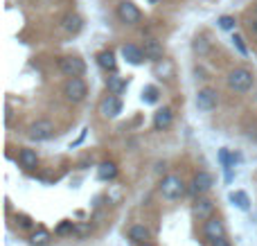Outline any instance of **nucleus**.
<instances>
[{"label":"nucleus","instance_id":"1","mask_svg":"<svg viewBox=\"0 0 257 246\" xmlns=\"http://www.w3.org/2000/svg\"><path fill=\"white\" fill-rule=\"evenodd\" d=\"M253 72L248 70V68H232L230 72H228V86H230L235 93H248L250 88H253Z\"/></svg>","mask_w":257,"mask_h":246},{"label":"nucleus","instance_id":"2","mask_svg":"<svg viewBox=\"0 0 257 246\" xmlns=\"http://www.w3.org/2000/svg\"><path fill=\"white\" fill-rule=\"evenodd\" d=\"M158 190H160V194H163V199H167V201H176V199H181L183 194H185V183H183L181 176L167 174L163 181H160Z\"/></svg>","mask_w":257,"mask_h":246},{"label":"nucleus","instance_id":"3","mask_svg":"<svg viewBox=\"0 0 257 246\" xmlns=\"http://www.w3.org/2000/svg\"><path fill=\"white\" fill-rule=\"evenodd\" d=\"M63 95H66L68 102L79 104V102H84L86 95H88V86H86V81L81 79V77H72V79H68L66 84H63Z\"/></svg>","mask_w":257,"mask_h":246},{"label":"nucleus","instance_id":"4","mask_svg":"<svg viewBox=\"0 0 257 246\" xmlns=\"http://www.w3.org/2000/svg\"><path fill=\"white\" fill-rule=\"evenodd\" d=\"M59 70H61L68 79H72V77H81V75H84V72H86V63H84V59L77 57V54H68V57L59 59Z\"/></svg>","mask_w":257,"mask_h":246},{"label":"nucleus","instance_id":"5","mask_svg":"<svg viewBox=\"0 0 257 246\" xmlns=\"http://www.w3.org/2000/svg\"><path fill=\"white\" fill-rule=\"evenodd\" d=\"M115 14L124 25H138V23L142 21V12L138 9V5L131 3V0H122V3L117 5Z\"/></svg>","mask_w":257,"mask_h":246},{"label":"nucleus","instance_id":"6","mask_svg":"<svg viewBox=\"0 0 257 246\" xmlns=\"http://www.w3.org/2000/svg\"><path fill=\"white\" fill-rule=\"evenodd\" d=\"M219 104V93L214 88H210V86H205V88H201L199 93H196V108L203 113H210L214 111Z\"/></svg>","mask_w":257,"mask_h":246},{"label":"nucleus","instance_id":"7","mask_svg":"<svg viewBox=\"0 0 257 246\" xmlns=\"http://www.w3.org/2000/svg\"><path fill=\"white\" fill-rule=\"evenodd\" d=\"M27 136H30L32 140H36V143L50 140L54 136V125L50 120H36V122H32V125H30Z\"/></svg>","mask_w":257,"mask_h":246},{"label":"nucleus","instance_id":"8","mask_svg":"<svg viewBox=\"0 0 257 246\" xmlns=\"http://www.w3.org/2000/svg\"><path fill=\"white\" fill-rule=\"evenodd\" d=\"M212 185H214V176L210 174V172L201 170L199 174H194V179H192V194H196V197H205Z\"/></svg>","mask_w":257,"mask_h":246},{"label":"nucleus","instance_id":"9","mask_svg":"<svg viewBox=\"0 0 257 246\" xmlns=\"http://www.w3.org/2000/svg\"><path fill=\"white\" fill-rule=\"evenodd\" d=\"M192 212H194V217H196V219H201V221L212 219L214 201H212V199H208V197H199L194 201V206H192Z\"/></svg>","mask_w":257,"mask_h":246},{"label":"nucleus","instance_id":"10","mask_svg":"<svg viewBox=\"0 0 257 246\" xmlns=\"http://www.w3.org/2000/svg\"><path fill=\"white\" fill-rule=\"evenodd\" d=\"M99 113L104 117H115L122 113V102L117 95H106V97L99 102Z\"/></svg>","mask_w":257,"mask_h":246},{"label":"nucleus","instance_id":"11","mask_svg":"<svg viewBox=\"0 0 257 246\" xmlns=\"http://www.w3.org/2000/svg\"><path fill=\"white\" fill-rule=\"evenodd\" d=\"M203 235L210 239V242H214V239H219V237H226V228H223V221L217 219V217L208 219V221L203 224Z\"/></svg>","mask_w":257,"mask_h":246},{"label":"nucleus","instance_id":"12","mask_svg":"<svg viewBox=\"0 0 257 246\" xmlns=\"http://www.w3.org/2000/svg\"><path fill=\"white\" fill-rule=\"evenodd\" d=\"M172 122H174V111L169 106H163V108H158V111H156V115H154V129L156 131L169 129V127H172Z\"/></svg>","mask_w":257,"mask_h":246},{"label":"nucleus","instance_id":"13","mask_svg":"<svg viewBox=\"0 0 257 246\" xmlns=\"http://www.w3.org/2000/svg\"><path fill=\"white\" fill-rule=\"evenodd\" d=\"M81 27H84V21H81L79 14H66L61 18V30L66 34H79Z\"/></svg>","mask_w":257,"mask_h":246},{"label":"nucleus","instance_id":"14","mask_svg":"<svg viewBox=\"0 0 257 246\" xmlns=\"http://www.w3.org/2000/svg\"><path fill=\"white\" fill-rule=\"evenodd\" d=\"M122 57H124L131 66H140V63L145 61V52H142L138 45H133V43L122 45Z\"/></svg>","mask_w":257,"mask_h":246},{"label":"nucleus","instance_id":"15","mask_svg":"<svg viewBox=\"0 0 257 246\" xmlns=\"http://www.w3.org/2000/svg\"><path fill=\"white\" fill-rule=\"evenodd\" d=\"M142 52H145V59L160 61V59H163V43H160V41H156V39H147Z\"/></svg>","mask_w":257,"mask_h":246},{"label":"nucleus","instance_id":"16","mask_svg":"<svg viewBox=\"0 0 257 246\" xmlns=\"http://www.w3.org/2000/svg\"><path fill=\"white\" fill-rule=\"evenodd\" d=\"M18 163H21V167H25V170H34V167L39 165V156H36L34 149L23 147L21 152H18Z\"/></svg>","mask_w":257,"mask_h":246},{"label":"nucleus","instance_id":"17","mask_svg":"<svg viewBox=\"0 0 257 246\" xmlns=\"http://www.w3.org/2000/svg\"><path fill=\"white\" fill-rule=\"evenodd\" d=\"M128 237L140 246V244H147V239L151 237V233H149V228H147V226L136 224V226H131V228H128Z\"/></svg>","mask_w":257,"mask_h":246},{"label":"nucleus","instance_id":"18","mask_svg":"<svg viewBox=\"0 0 257 246\" xmlns=\"http://www.w3.org/2000/svg\"><path fill=\"white\" fill-rule=\"evenodd\" d=\"M97 63H99V68H104L106 72H115V68H117L115 54H113L111 50H104V52H99L97 54Z\"/></svg>","mask_w":257,"mask_h":246},{"label":"nucleus","instance_id":"19","mask_svg":"<svg viewBox=\"0 0 257 246\" xmlns=\"http://www.w3.org/2000/svg\"><path fill=\"white\" fill-rule=\"evenodd\" d=\"M230 201L235 203L239 210H248L250 208V199H248V194H246L244 190H235V192H230Z\"/></svg>","mask_w":257,"mask_h":246},{"label":"nucleus","instance_id":"20","mask_svg":"<svg viewBox=\"0 0 257 246\" xmlns=\"http://www.w3.org/2000/svg\"><path fill=\"white\" fill-rule=\"evenodd\" d=\"M192 50H194V54H199V57H208L210 54V41L205 39V36H196V39L192 41Z\"/></svg>","mask_w":257,"mask_h":246},{"label":"nucleus","instance_id":"21","mask_svg":"<svg viewBox=\"0 0 257 246\" xmlns=\"http://www.w3.org/2000/svg\"><path fill=\"white\" fill-rule=\"evenodd\" d=\"M97 176L102 181H111L117 176V167L113 165V163H102V165L97 167Z\"/></svg>","mask_w":257,"mask_h":246},{"label":"nucleus","instance_id":"22","mask_svg":"<svg viewBox=\"0 0 257 246\" xmlns=\"http://www.w3.org/2000/svg\"><path fill=\"white\" fill-rule=\"evenodd\" d=\"M106 86H108V90H111V95H120L122 90L126 88V81L120 79V77H108Z\"/></svg>","mask_w":257,"mask_h":246},{"label":"nucleus","instance_id":"23","mask_svg":"<svg viewBox=\"0 0 257 246\" xmlns=\"http://www.w3.org/2000/svg\"><path fill=\"white\" fill-rule=\"evenodd\" d=\"M158 95H160V90L156 88V86H145V90H142V102L156 104L158 102Z\"/></svg>","mask_w":257,"mask_h":246},{"label":"nucleus","instance_id":"24","mask_svg":"<svg viewBox=\"0 0 257 246\" xmlns=\"http://www.w3.org/2000/svg\"><path fill=\"white\" fill-rule=\"evenodd\" d=\"M50 233L48 230H39V233H34L30 237V242H32V246H45V244H50Z\"/></svg>","mask_w":257,"mask_h":246},{"label":"nucleus","instance_id":"25","mask_svg":"<svg viewBox=\"0 0 257 246\" xmlns=\"http://www.w3.org/2000/svg\"><path fill=\"white\" fill-rule=\"evenodd\" d=\"M219 27H221V30H235V18L232 16H221L219 18Z\"/></svg>","mask_w":257,"mask_h":246},{"label":"nucleus","instance_id":"26","mask_svg":"<svg viewBox=\"0 0 257 246\" xmlns=\"http://www.w3.org/2000/svg\"><path fill=\"white\" fill-rule=\"evenodd\" d=\"M232 41H235L237 50H239L241 54H248V50H246V45H244V39H241V36H237V34H235V39H232Z\"/></svg>","mask_w":257,"mask_h":246},{"label":"nucleus","instance_id":"27","mask_svg":"<svg viewBox=\"0 0 257 246\" xmlns=\"http://www.w3.org/2000/svg\"><path fill=\"white\" fill-rule=\"evenodd\" d=\"M68 230H72V221H66V224H61L57 228V235H63V233H68Z\"/></svg>","mask_w":257,"mask_h":246},{"label":"nucleus","instance_id":"28","mask_svg":"<svg viewBox=\"0 0 257 246\" xmlns=\"http://www.w3.org/2000/svg\"><path fill=\"white\" fill-rule=\"evenodd\" d=\"M212 246H230V242H228V237H219L212 242Z\"/></svg>","mask_w":257,"mask_h":246},{"label":"nucleus","instance_id":"29","mask_svg":"<svg viewBox=\"0 0 257 246\" xmlns=\"http://www.w3.org/2000/svg\"><path fill=\"white\" fill-rule=\"evenodd\" d=\"M140 246H151V244H149V242H147V244H140Z\"/></svg>","mask_w":257,"mask_h":246},{"label":"nucleus","instance_id":"30","mask_svg":"<svg viewBox=\"0 0 257 246\" xmlns=\"http://www.w3.org/2000/svg\"><path fill=\"white\" fill-rule=\"evenodd\" d=\"M149 3H156V0H149Z\"/></svg>","mask_w":257,"mask_h":246},{"label":"nucleus","instance_id":"31","mask_svg":"<svg viewBox=\"0 0 257 246\" xmlns=\"http://www.w3.org/2000/svg\"><path fill=\"white\" fill-rule=\"evenodd\" d=\"M255 30H257V23H255Z\"/></svg>","mask_w":257,"mask_h":246},{"label":"nucleus","instance_id":"32","mask_svg":"<svg viewBox=\"0 0 257 246\" xmlns=\"http://www.w3.org/2000/svg\"><path fill=\"white\" fill-rule=\"evenodd\" d=\"M255 12H257V7H255Z\"/></svg>","mask_w":257,"mask_h":246}]
</instances>
